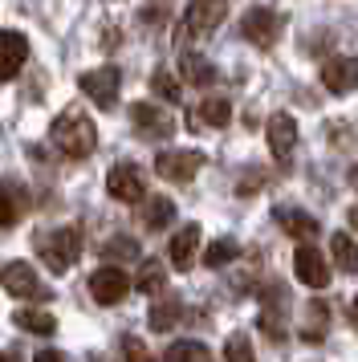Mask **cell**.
Masks as SVG:
<instances>
[{
  "label": "cell",
  "mask_w": 358,
  "mask_h": 362,
  "mask_svg": "<svg viewBox=\"0 0 358 362\" xmlns=\"http://www.w3.org/2000/svg\"><path fill=\"white\" fill-rule=\"evenodd\" d=\"M306 342H313V338H322L325 334V326H330V310H325L322 301H309L306 305Z\"/></svg>",
  "instance_id": "4316f807"
},
{
  "label": "cell",
  "mask_w": 358,
  "mask_h": 362,
  "mask_svg": "<svg viewBox=\"0 0 358 362\" xmlns=\"http://www.w3.org/2000/svg\"><path fill=\"white\" fill-rule=\"evenodd\" d=\"M37 257H45V264L53 273H69L74 261L81 257V228L78 224H65V228L41 232L37 236Z\"/></svg>",
  "instance_id": "7a4b0ae2"
},
{
  "label": "cell",
  "mask_w": 358,
  "mask_h": 362,
  "mask_svg": "<svg viewBox=\"0 0 358 362\" xmlns=\"http://www.w3.org/2000/svg\"><path fill=\"white\" fill-rule=\"evenodd\" d=\"M16 224V199L8 187H0V228H13Z\"/></svg>",
  "instance_id": "4dcf8cb0"
},
{
  "label": "cell",
  "mask_w": 358,
  "mask_h": 362,
  "mask_svg": "<svg viewBox=\"0 0 358 362\" xmlns=\"http://www.w3.org/2000/svg\"><path fill=\"white\" fill-rule=\"evenodd\" d=\"M78 86L90 94V102H94V106H102V110H114V102H118V86H122V74H118V66H102V69L81 74Z\"/></svg>",
  "instance_id": "8992f818"
},
{
  "label": "cell",
  "mask_w": 358,
  "mask_h": 362,
  "mask_svg": "<svg viewBox=\"0 0 358 362\" xmlns=\"http://www.w3.org/2000/svg\"><path fill=\"white\" fill-rule=\"evenodd\" d=\"M163 362H212V354L204 342H175V346H167Z\"/></svg>",
  "instance_id": "d4e9b609"
},
{
  "label": "cell",
  "mask_w": 358,
  "mask_h": 362,
  "mask_svg": "<svg viewBox=\"0 0 358 362\" xmlns=\"http://www.w3.org/2000/svg\"><path fill=\"white\" fill-rule=\"evenodd\" d=\"M277 224H281V232H285V236L301 240V245H306V240H313V236H318V228H322V224H318L309 212H301V208H277Z\"/></svg>",
  "instance_id": "e0dca14e"
},
{
  "label": "cell",
  "mask_w": 358,
  "mask_h": 362,
  "mask_svg": "<svg viewBox=\"0 0 358 362\" xmlns=\"http://www.w3.org/2000/svg\"><path fill=\"white\" fill-rule=\"evenodd\" d=\"M130 122L139 127L143 139H171L175 134V118L167 115L163 106H155V102H134L130 106Z\"/></svg>",
  "instance_id": "ba28073f"
},
{
  "label": "cell",
  "mask_w": 358,
  "mask_h": 362,
  "mask_svg": "<svg viewBox=\"0 0 358 362\" xmlns=\"http://www.w3.org/2000/svg\"><path fill=\"white\" fill-rule=\"evenodd\" d=\"M260 183H265V175H260V171H257V175H244L241 187H236V196H244V199H248V196H257L253 187H260Z\"/></svg>",
  "instance_id": "d6a6232c"
},
{
  "label": "cell",
  "mask_w": 358,
  "mask_h": 362,
  "mask_svg": "<svg viewBox=\"0 0 358 362\" xmlns=\"http://www.w3.org/2000/svg\"><path fill=\"white\" fill-rule=\"evenodd\" d=\"M134 289L146 297H155L167 289V264L163 261H143L139 264V277H134Z\"/></svg>",
  "instance_id": "ffe728a7"
},
{
  "label": "cell",
  "mask_w": 358,
  "mask_h": 362,
  "mask_svg": "<svg viewBox=\"0 0 358 362\" xmlns=\"http://www.w3.org/2000/svg\"><path fill=\"white\" fill-rule=\"evenodd\" d=\"M175 220V204L167 196H155V199H146L143 204V224L146 228H167Z\"/></svg>",
  "instance_id": "7402d4cb"
},
{
  "label": "cell",
  "mask_w": 358,
  "mask_h": 362,
  "mask_svg": "<svg viewBox=\"0 0 358 362\" xmlns=\"http://www.w3.org/2000/svg\"><path fill=\"white\" fill-rule=\"evenodd\" d=\"M53 143H57V151H62L65 159H86V155H94L98 131H94V122L86 118L81 106L62 110V118L53 122Z\"/></svg>",
  "instance_id": "6da1fadb"
},
{
  "label": "cell",
  "mask_w": 358,
  "mask_h": 362,
  "mask_svg": "<svg viewBox=\"0 0 358 362\" xmlns=\"http://www.w3.org/2000/svg\"><path fill=\"white\" fill-rule=\"evenodd\" d=\"M200 167H204V155H200V151H163L159 159H155V171H159L167 183L195 180Z\"/></svg>",
  "instance_id": "9c48e42d"
},
{
  "label": "cell",
  "mask_w": 358,
  "mask_h": 362,
  "mask_svg": "<svg viewBox=\"0 0 358 362\" xmlns=\"http://www.w3.org/2000/svg\"><path fill=\"white\" fill-rule=\"evenodd\" d=\"M354 326H358V297H354Z\"/></svg>",
  "instance_id": "74e56055"
},
{
  "label": "cell",
  "mask_w": 358,
  "mask_h": 362,
  "mask_svg": "<svg viewBox=\"0 0 358 362\" xmlns=\"http://www.w3.org/2000/svg\"><path fill=\"white\" fill-rule=\"evenodd\" d=\"M139 17H143V21H163V17H167V4H155V8L146 4V8H139Z\"/></svg>",
  "instance_id": "836d02e7"
},
{
  "label": "cell",
  "mask_w": 358,
  "mask_h": 362,
  "mask_svg": "<svg viewBox=\"0 0 358 362\" xmlns=\"http://www.w3.org/2000/svg\"><path fill=\"white\" fill-rule=\"evenodd\" d=\"M106 192H110V199H118V204H143L146 175L134 163H114L110 171H106Z\"/></svg>",
  "instance_id": "277c9868"
},
{
  "label": "cell",
  "mask_w": 358,
  "mask_h": 362,
  "mask_svg": "<svg viewBox=\"0 0 358 362\" xmlns=\"http://www.w3.org/2000/svg\"><path fill=\"white\" fill-rule=\"evenodd\" d=\"M179 78L187 86H212L216 82V66L208 57H200V53H183L179 57Z\"/></svg>",
  "instance_id": "d6986e66"
},
{
  "label": "cell",
  "mask_w": 358,
  "mask_h": 362,
  "mask_svg": "<svg viewBox=\"0 0 358 362\" xmlns=\"http://www.w3.org/2000/svg\"><path fill=\"white\" fill-rule=\"evenodd\" d=\"M183 317V301H179L175 293H163V297H155L151 301V313H146V322H151V329H171Z\"/></svg>",
  "instance_id": "ac0fdd59"
},
{
  "label": "cell",
  "mask_w": 358,
  "mask_h": 362,
  "mask_svg": "<svg viewBox=\"0 0 358 362\" xmlns=\"http://www.w3.org/2000/svg\"><path fill=\"white\" fill-rule=\"evenodd\" d=\"M293 273H297V281H301L306 289H325V285H330V261L309 245H301L293 252Z\"/></svg>",
  "instance_id": "30bf717a"
},
{
  "label": "cell",
  "mask_w": 358,
  "mask_h": 362,
  "mask_svg": "<svg viewBox=\"0 0 358 362\" xmlns=\"http://www.w3.org/2000/svg\"><path fill=\"white\" fill-rule=\"evenodd\" d=\"M151 90H155V94H159L163 102H179V98H183L179 82L171 78V74H163V69H159V74H151Z\"/></svg>",
  "instance_id": "f1b7e54d"
},
{
  "label": "cell",
  "mask_w": 358,
  "mask_h": 362,
  "mask_svg": "<svg viewBox=\"0 0 358 362\" xmlns=\"http://www.w3.org/2000/svg\"><path fill=\"white\" fill-rule=\"evenodd\" d=\"M236 257H241V245H236L232 236H220V240H212V245H208L204 264H208V269H224V264H232Z\"/></svg>",
  "instance_id": "603a6c76"
},
{
  "label": "cell",
  "mask_w": 358,
  "mask_h": 362,
  "mask_svg": "<svg viewBox=\"0 0 358 362\" xmlns=\"http://www.w3.org/2000/svg\"><path fill=\"white\" fill-rule=\"evenodd\" d=\"M224 362H257L253 358V342H248V334L236 329V334L228 338L224 342Z\"/></svg>",
  "instance_id": "83f0119b"
},
{
  "label": "cell",
  "mask_w": 358,
  "mask_h": 362,
  "mask_svg": "<svg viewBox=\"0 0 358 362\" xmlns=\"http://www.w3.org/2000/svg\"><path fill=\"white\" fill-rule=\"evenodd\" d=\"M0 362H21L16 354H8V350H0Z\"/></svg>",
  "instance_id": "8d00e7d4"
},
{
  "label": "cell",
  "mask_w": 358,
  "mask_h": 362,
  "mask_svg": "<svg viewBox=\"0 0 358 362\" xmlns=\"http://www.w3.org/2000/svg\"><path fill=\"white\" fill-rule=\"evenodd\" d=\"M232 118V102L220 98V94H208V98L195 106L192 115V131H212V127H228Z\"/></svg>",
  "instance_id": "2e32d148"
},
{
  "label": "cell",
  "mask_w": 358,
  "mask_h": 362,
  "mask_svg": "<svg viewBox=\"0 0 358 362\" xmlns=\"http://www.w3.org/2000/svg\"><path fill=\"white\" fill-rule=\"evenodd\" d=\"M200 240H204V232H200V224H183V228L171 236V245H167V257H171V269H179V273H187L195 264V257H200Z\"/></svg>",
  "instance_id": "7c38bea8"
},
{
  "label": "cell",
  "mask_w": 358,
  "mask_h": 362,
  "mask_svg": "<svg viewBox=\"0 0 358 362\" xmlns=\"http://www.w3.org/2000/svg\"><path fill=\"white\" fill-rule=\"evenodd\" d=\"M346 224H350V228L358 232V204H354V208H350V212H346Z\"/></svg>",
  "instance_id": "d590c367"
},
{
  "label": "cell",
  "mask_w": 358,
  "mask_h": 362,
  "mask_svg": "<svg viewBox=\"0 0 358 362\" xmlns=\"http://www.w3.org/2000/svg\"><path fill=\"white\" fill-rule=\"evenodd\" d=\"M25 57H29V41L16 29H0V82H13L16 74L25 69Z\"/></svg>",
  "instance_id": "8fae6325"
},
{
  "label": "cell",
  "mask_w": 358,
  "mask_h": 362,
  "mask_svg": "<svg viewBox=\"0 0 358 362\" xmlns=\"http://www.w3.org/2000/svg\"><path fill=\"white\" fill-rule=\"evenodd\" d=\"M265 134H269V151L285 163V159L293 155V147H297V118L293 115H273L269 127H265Z\"/></svg>",
  "instance_id": "5bb4252c"
},
{
  "label": "cell",
  "mask_w": 358,
  "mask_h": 362,
  "mask_svg": "<svg viewBox=\"0 0 358 362\" xmlns=\"http://www.w3.org/2000/svg\"><path fill=\"white\" fill-rule=\"evenodd\" d=\"M224 17H228V4H187L183 8V29L195 37H208L212 29H220Z\"/></svg>",
  "instance_id": "9a60e30c"
},
{
  "label": "cell",
  "mask_w": 358,
  "mask_h": 362,
  "mask_svg": "<svg viewBox=\"0 0 358 362\" xmlns=\"http://www.w3.org/2000/svg\"><path fill=\"white\" fill-rule=\"evenodd\" d=\"M102 257L118 269V261H134V257H139V245H134V236H114V240H106Z\"/></svg>",
  "instance_id": "484cf974"
},
{
  "label": "cell",
  "mask_w": 358,
  "mask_h": 362,
  "mask_svg": "<svg viewBox=\"0 0 358 362\" xmlns=\"http://www.w3.org/2000/svg\"><path fill=\"white\" fill-rule=\"evenodd\" d=\"M37 362H65V358L57 354V350H41V354H37Z\"/></svg>",
  "instance_id": "e575fe53"
},
{
  "label": "cell",
  "mask_w": 358,
  "mask_h": 362,
  "mask_svg": "<svg viewBox=\"0 0 358 362\" xmlns=\"http://www.w3.org/2000/svg\"><path fill=\"white\" fill-rule=\"evenodd\" d=\"M0 285H4V293H13L16 301H45V297H49V289L41 285V277H37V273H33L25 261L4 264Z\"/></svg>",
  "instance_id": "5b68a950"
},
{
  "label": "cell",
  "mask_w": 358,
  "mask_h": 362,
  "mask_svg": "<svg viewBox=\"0 0 358 362\" xmlns=\"http://www.w3.org/2000/svg\"><path fill=\"white\" fill-rule=\"evenodd\" d=\"M244 41H253L257 49H273L277 41H281V29H285V21H281V13L277 8H269V4H257V8H248L244 13Z\"/></svg>",
  "instance_id": "3957f363"
},
{
  "label": "cell",
  "mask_w": 358,
  "mask_h": 362,
  "mask_svg": "<svg viewBox=\"0 0 358 362\" xmlns=\"http://www.w3.org/2000/svg\"><path fill=\"white\" fill-rule=\"evenodd\" d=\"M330 252H334V264L338 269H358V245L346 236V232H334V240H330Z\"/></svg>",
  "instance_id": "cb8c5ba5"
},
{
  "label": "cell",
  "mask_w": 358,
  "mask_h": 362,
  "mask_svg": "<svg viewBox=\"0 0 358 362\" xmlns=\"http://www.w3.org/2000/svg\"><path fill=\"white\" fill-rule=\"evenodd\" d=\"M13 322L25 329V334H37V338H49V334L57 329V317H53V313H45V310H16Z\"/></svg>",
  "instance_id": "44dd1931"
},
{
  "label": "cell",
  "mask_w": 358,
  "mask_h": 362,
  "mask_svg": "<svg viewBox=\"0 0 358 362\" xmlns=\"http://www.w3.org/2000/svg\"><path fill=\"white\" fill-rule=\"evenodd\" d=\"M260 329H265L269 338H285V329H281V317H277V310H265V313H260Z\"/></svg>",
  "instance_id": "1f68e13d"
},
{
  "label": "cell",
  "mask_w": 358,
  "mask_h": 362,
  "mask_svg": "<svg viewBox=\"0 0 358 362\" xmlns=\"http://www.w3.org/2000/svg\"><path fill=\"white\" fill-rule=\"evenodd\" d=\"M130 289H134V281L122 269H114V264H102L98 273H90V297L98 305H118Z\"/></svg>",
  "instance_id": "52a82bcc"
},
{
  "label": "cell",
  "mask_w": 358,
  "mask_h": 362,
  "mask_svg": "<svg viewBox=\"0 0 358 362\" xmlns=\"http://www.w3.org/2000/svg\"><path fill=\"white\" fill-rule=\"evenodd\" d=\"M122 362H151V350H146L143 338H134V334L122 338Z\"/></svg>",
  "instance_id": "f546056e"
},
{
  "label": "cell",
  "mask_w": 358,
  "mask_h": 362,
  "mask_svg": "<svg viewBox=\"0 0 358 362\" xmlns=\"http://www.w3.org/2000/svg\"><path fill=\"white\" fill-rule=\"evenodd\" d=\"M322 86L330 90V94H354L358 62H350V57H330V62L322 66Z\"/></svg>",
  "instance_id": "4fadbf2b"
}]
</instances>
